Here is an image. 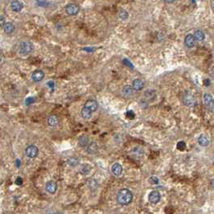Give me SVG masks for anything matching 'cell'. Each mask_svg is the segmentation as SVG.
<instances>
[{"label": "cell", "instance_id": "6da1fadb", "mask_svg": "<svg viewBox=\"0 0 214 214\" xmlns=\"http://www.w3.org/2000/svg\"><path fill=\"white\" fill-rule=\"evenodd\" d=\"M133 195L132 192L127 188L121 189L117 194V201L119 205H127L132 201Z\"/></svg>", "mask_w": 214, "mask_h": 214}, {"label": "cell", "instance_id": "7a4b0ae2", "mask_svg": "<svg viewBox=\"0 0 214 214\" xmlns=\"http://www.w3.org/2000/svg\"><path fill=\"white\" fill-rule=\"evenodd\" d=\"M32 44L29 41H23L19 45V53L23 56H28L32 52Z\"/></svg>", "mask_w": 214, "mask_h": 214}, {"label": "cell", "instance_id": "3957f363", "mask_svg": "<svg viewBox=\"0 0 214 214\" xmlns=\"http://www.w3.org/2000/svg\"><path fill=\"white\" fill-rule=\"evenodd\" d=\"M203 98H204L205 104L207 106L208 109L209 110L210 112L214 113V99L211 96V94H209V93H205Z\"/></svg>", "mask_w": 214, "mask_h": 214}, {"label": "cell", "instance_id": "277c9868", "mask_svg": "<svg viewBox=\"0 0 214 214\" xmlns=\"http://www.w3.org/2000/svg\"><path fill=\"white\" fill-rule=\"evenodd\" d=\"M80 11L79 6L75 3H69L65 7V11L69 16H76Z\"/></svg>", "mask_w": 214, "mask_h": 214}, {"label": "cell", "instance_id": "5b68a950", "mask_svg": "<svg viewBox=\"0 0 214 214\" xmlns=\"http://www.w3.org/2000/svg\"><path fill=\"white\" fill-rule=\"evenodd\" d=\"M25 152H26V155H27L28 157L35 158L37 156L38 152H39V150H38V148H37L36 146L31 145L28 146L26 148Z\"/></svg>", "mask_w": 214, "mask_h": 214}, {"label": "cell", "instance_id": "8992f818", "mask_svg": "<svg viewBox=\"0 0 214 214\" xmlns=\"http://www.w3.org/2000/svg\"><path fill=\"white\" fill-rule=\"evenodd\" d=\"M45 78V73L41 70H35L32 73V79L35 82H40Z\"/></svg>", "mask_w": 214, "mask_h": 214}, {"label": "cell", "instance_id": "52a82bcc", "mask_svg": "<svg viewBox=\"0 0 214 214\" xmlns=\"http://www.w3.org/2000/svg\"><path fill=\"white\" fill-rule=\"evenodd\" d=\"M24 8V4L19 0H14L11 3V9L15 12H20Z\"/></svg>", "mask_w": 214, "mask_h": 214}, {"label": "cell", "instance_id": "ba28073f", "mask_svg": "<svg viewBox=\"0 0 214 214\" xmlns=\"http://www.w3.org/2000/svg\"><path fill=\"white\" fill-rule=\"evenodd\" d=\"M148 199L151 204H157L160 200V193L158 191H152L149 194Z\"/></svg>", "mask_w": 214, "mask_h": 214}, {"label": "cell", "instance_id": "9c48e42d", "mask_svg": "<svg viewBox=\"0 0 214 214\" xmlns=\"http://www.w3.org/2000/svg\"><path fill=\"white\" fill-rule=\"evenodd\" d=\"M45 188H46V191H47L49 193L54 194L56 192V191H57V184L54 181H49L46 184Z\"/></svg>", "mask_w": 214, "mask_h": 214}, {"label": "cell", "instance_id": "30bf717a", "mask_svg": "<svg viewBox=\"0 0 214 214\" xmlns=\"http://www.w3.org/2000/svg\"><path fill=\"white\" fill-rule=\"evenodd\" d=\"M195 37H194L193 35H191V34H188L185 36V39H184V44L185 45L188 47V48H192L195 45Z\"/></svg>", "mask_w": 214, "mask_h": 214}, {"label": "cell", "instance_id": "8fae6325", "mask_svg": "<svg viewBox=\"0 0 214 214\" xmlns=\"http://www.w3.org/2000/svg\"><path fill=\"white\" fill-rule=\"evenodd\" d=\"M85 107L90 109L92 112H94V111H96L97 109L98 105H97V102L95 100H92L91 99V100H88V101L85 102Z\"/></svg>", "mask_w": 214, "mask_h": 214}, {"label": "cell", "instance_id": "7c38bea8", "mask_svg": "<svg viewBox=\"0 0 214 214\" xmlns=\"http://www.w3.org/2000/svg\"><path fill=\"white\" fill-rule=\"evenodd\" d=\"M132 88L135 91H140L144 88V83L140 79H135L134 80L132 83Z\"/></svg>", "mask_w": 214, "mask_h": 214}, {"label": "cell", "instance_id": "4fadbf2b", "mask_svg": "<svg viewBox=\"0 0 214 214\" xmlns=\"http://www.w3.org/2000/svg\"><path fill=\"white\" fill-rule=\"evenodd\" d=\"M111 171H112V173L114 175V176H120L122 173V167L121 164L117 163H115L112 165V167H111Z\"/></svg>", "mask_w": 214, "mask_h": 214}, {"label": "cell", "instance_id": "5bb4252c", "mask_svg": "<svg viewBox=\"0 0 214 214\" xmlns=\"http://www.w3.org/2000/svg\"><path fill=\"white\" fill-rule=\"evenodd\" d=\"M3 28V31H4L5 33H7V34H11L15 31V26H14L12 23L7 22Z\"/></svg>", "mask_w": 214, "mask_h": 214}, {"label": "cell", "instance_id": "9a60e30c", "mask_svg": "<svg viewBox=\"0 0 214 214\" xmlns=\"http://www.w3.org/2000/svg\"><path fill=\"white\" fill-rule=\"evenodd\" d=\"M92 111L90 110V109H89L88 108H86V107H83L82 108V109H81V116H82V117H84V118H85V119H89V118H90L91 117V116H92Z\"/></svg>", "mask_w": 214, "mask_h": 214}, {"label": "cell", "instance_id": "2e32d148", "mask_svg": "<svg viewBox=\"0 0 214 214\" xmlns=\"http://www.w3.org/2000/svg\"><path fill=\"white\" fill-rule=\"evenodd\" d=\"M133 90L134 89L131 86H130V85H126V86L123 87V89H122V93H123V95L126 96V97H130V95H132Z\"/></svg>", "mask_w": 214, "mask_h": 214}, {"label": "cell", "instance_id": "e0dca14e", "mask_svg": "<svg viewBox=\"0 0 214 214\" xmlns=\"http://www.w3.org/2000/svg\"><path fill=\"white\" fill-rule=\"evenodd\" d=\"M89 143V138L85 135H82L78 138V144L81 147H85Z\"/></svg>", "mask_w": 214, "mask_h": 214}, {"label": "cell", "instance_id": "ac0fdd59", "mask_svg": "<svg viewBox=\"0 0 214 214\" xmlns=\"http://www.w3.org/2000/svg\"><path fill=\"white\" fill-rule=\"evenodd\" d=\"M198 143L202 146H206L209 145V141L205 135H200V137L198 138Z\"/></svg>", "mask_w": 214, "mask_h": 214}, {"label": "cell", "instance_id": "d6986e66", "mask_svg": "<svg viewBox=\"0 0 214 214\" xmlns=\"http://www.w3.org/2000/svg\"><path fill=\"white\" fill-rule=\"evenodd\" d=\"M194 37H195V39L198 41H202L205 40V33L203 32L202 31H196L195 32H194Z\"/></svg>", "mask_w": 214, "mask_h": 214}, {"label": "cell", "instance_id": "ffe728a7", "mask_svg": "<svg viewBox=\"0 0 214 214\" xmlns=\"http://www.w3.org/2000/svg\"><path fill=\"white\" fill-rule=\"evenodd\" d=\"M48 123L51 126H56L58 125V118H57V116H54V115L50 116L48 118Z\"/></svg>", "mask_w": 214, "mask_h": 214}, {"label": "cell", "instance_id": "44dd1931", "mask_svg": "<svg viewBox=\"0 0 214 214\" xmlns=\"http://www.w3.org/2000/svg\"><path fill=\"white\" fill-rule=\"evenodd\" d=\"M97 151V145L95 142H91L87 147V152L89 154H94Z\"/></svg>", "mask_w": 214, "mask_h": 214}, {"label": "cell", "instance_id": "7402d4cb", "mask_svg": "<svg viewBox=\"0 0 214 214\" xmlns=\"http://www.w3.org/2000/svg\"><path fill=\"white\" fill-rule=\"evenodd\" d=\"M132 153H133L134 157L135 158H142V148H139V147H135L132 150Z\"/></svg>", "mask_w": 214, "mask_h": 214}, {"label": "cell", "instance_id": "603a6c76", "mask_svg": "<svg viewBox=\"0 0 214 214\" xmlns=\"http://www.w3.org/2000/svg\"><path fill=\"white\" fill-rule=\"evenodd\" d=\"M144 95L147 100H153L155 97V92L154 90H148V91H146Z\"/></svg>", "mask_w": 214, "mask_h": 214}, {"label": "cell", "instance_id": "cb8c5ba5", "mask_svg": "<svg viewBox=\"0 0 214 214\" xmlns=\"http://www.w3.org/2000/svg\"><path fill=\"white\" fill-rule=\"evenodd\" d=\"M128 16H129V14L125 10H121L118 12V17H119V19H121L122 20H126L128 18Z\"/></svg>", "mask_w": 214, "mask_h": 214}, {"label": "cell", "instance_id": "d4e9b609", "mask_svg": "<svg viewBox=\"0 0 214 214\" xmlns=\"http://www.w3.org/2000/svg\"><path fill=\"white\" fill-rule=\"evenodd\" d=\"M78 162H79L78 159H77L76 157H71L70 159H69L68 163L72 167H75V166H77L78 164Z\"/></svg>", "mask_w": 214, "mask_h": 214}, {"label": "cell", "instance_id": "484cf974", "mask_svg": "<svg viewBox=\"0 0 214 214\" xmlns=\"http://www.w3.org/2000/svg\"><path fill=\"white\" fill-rule=\"evenodd\" d=\"M176 147H177V149L180 150V151H184V150H185L186 148V143L184 141L179 142L177 143Z\"/></svg>", "mask_w": 214, "mask_h": 214}, {"label": "cell", "instance_id": "4316f807", "mask_svg": "<svg viewBox=\"0 0 214 214\" xmlns=\"http://www.w3.org/2000/svg\"><path fill=\"white\" fill-rule=\"evenodd\" d=\"M159 179H158L156 176H151V177L149 178V183L151 184H159Z\"/></svg>", "mask_w": 214, "mask_h": 214}, {"label": "cell", "instance_id": "83f0119b", "mask_svg": "<svg viewBox=\"0 0 214 214\" xmlns=\"http://www.w3.org/2000/svg\"><path fill=\"white\" fill-rule=\"evenodd\" d=\"M126 116H127V117H129L130 119H133V118H134V117H135V114H134L131 110H130V111H128V112L126 113Z\"/></svg>", "mask_w": 214, "mask_h": 214}, {"label": "cell", "instance_id": "f1b7e54d", "mask_svg": "<svg viewBox=\"0 0 214 214\" xmlns=\"http://www.w3.org/2000/svg\"><path fill=\"white\" fill-rule=\"evenodd\" d=\"M85 167L84 166V167L82 168V171H81V174H87L90 171V167H87V168H85Z\"/></svg>", "mask_w": 214, "mask_h": 214}, {"label": "cell", "instance_id": "f546056e", "mask_svg": "<svg viewBox=\"0 0 214 214\" xmlns=\"http://www.w3.org/2000/svg\"><path fill=\"white\" fill-rule=\"evenodd\" d=\"M16 184L17 185H21L23 184V179L21 177H18L16 180Z\"/></svg>", "mask_w": 214, "mask_h": 214}, {"label": "cell", "instance_id": "4dcf8cb0", "mask_svg": "<svg viewBox=\"0 0 214 214\" xmlns=\"http://www.w3.org/2000/svg\"><path fill=\"white\" fill-rule=\"evenodd\" d=\"M6 20H5V18L3 16H1V27L2 28H3L4 27V25L6 24Z\"/></svg>", "mask_w": 214, "mask_h": 214}, {"label": "cell", "instance_id": "1f68e13d", "mask_svg": "<svg viewBox=\"0 0 214 214\" xmlns=\"http://www.w3.org/2000/svg\"><path fill=\"white\" fill-rule=\"evenodd\" d=\"M33 101H34V98H32V97H29V98H28V99L26 100V104H27V105H30V104L33 103Z\"/></svg>", "mask_w": 214, "mask_h": 214}, {"label": "cell", "instance_id": "d6a6232c", "mask_svg": "<svg viewBox=\"0 0 214 214\" xmlns=\"http://www.w3.org/2000/svg\"><path fill=\"white\" fill-rule=\"evenodd\" d=\"M163 1L165 2L166 3H174L176 0H163Z\"/></svg>", "mask_w": 214, "mask_h": 214}, {"label": "cell", "instance_id": "836d02e7", "mask_svg": "<svg viewBox=\"0 0 214 214\" xmlns=\"http://www.w3.org/2000/svg\"><path fill=\"white\" fill-rule=\"evenodd\" d=\"M211 186H212L213 188H214V180H213L211 181Z\"/></svg>", "mask_w": 214, "mask_h": 214}, {"label": "cell", "instance_id": "e575fe53", "mask_svg": "<svg viewBox=\"0 0 214 214\" xmlns=\"http://www.w3.org/2000/svg\"><path fill=\"white\" fill-rule=\"evenodd\" d=\"M212 70H213V74H214V66H213V69H212Z\"/></svg>", "mask_w": 214, "mask_h": 214}, {"label": "cell", "instance_id": "d590c367", "mask_svg": "<svg viewBox=\"0 0 214 214\" xmlns=\"http://www.w3.org/2000/svg\"><path fill=\"white\" fill-rule=\"evenodd\" d=\"M57 214H62V213H57Z\"/></svg>", "mask_w": 214, "mask_h": 214}]
</instances>
